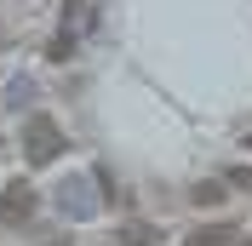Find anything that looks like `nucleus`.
I'll use <instances>...</instances> for the list:
<instances>
[{"label":"nucleus","mask_w":252,"mask_h":246,"mask_svg":"<svg viewBox=\"0 0 252 246\" xmlns=\"http://www.w3.org/2000/svg\"><path fill=\"white\" fill-rule=\"evenodd\" d=\"M23 154H29V166H46V160L63 154V132L52 115H29L23 121Z\"/></svg>","instance_id":"f257e3e1"},{"label":"nucleus","mask_w":252,"mask_h":246,"mask_svg":"<svg viewBox=\"0 0 252 246\" xmlns=\"http://www.w3.org/2000/svg\"><path fill=\"white\" fill-rule=\"evenodd\" d=\"M63 206H69V212H86V206H92V189H80V178H69V189H63Z\"/></svg>","instance_id":"0eeeda50"},{"label":"nucleus","mask_w":252,"mask_h":246,"mask_svg":"<svg viewBox=\"0 0 252 246\" xmlns=\"http://www.w3.org/2000/svg\"><path fill=\"white\" fill-rule=\"evenodd\" d=\"M46 58L52 63H69V58H75V29H58V40L46 46Z\"/></svg>","instance_id":"423d86ee"},{"label":"nucleus","mask_w":252,"mask_h":246,"mask_svg":"<svg viewBox=\"0 0 252 246\" xmlns=\"http://www.w3.org/2000/svg\"><path fill=\"white\" fill-rule=\"evenodd\" d=\"M184 246H235V229L229 223H206V229H189Z\"/></svg>","instance_id":"7ed1b4c3"},{"label":"nucleus","mask_w":252,"mask_h":246,"mask_svg":"<svg viewBox=\"0 0 252 246\" xmlns=\"http://www.w3.org/2000/svg\"><path fill=\"white\" fill-rule=\"evenodd\" d=\"M121 246H160V235H155V223L132 217V223H121Z\"/></svg>","instance_id":"20e7f679"},{"label":"nucleus","mask_w":252,"mask_h":246,"mask_svg":"<svg viewBox=\"0 0 252 246\" xmlns=\"http://www.w3.org/2000/svg\"><path fill=\"white\" fill-rule=\"evenodd\" d=\"M189 200H195V206H223V200H229V184H195Z\"/></svg>","instance_id":"39448f33"},{"label":"nucleus","mask_w":252,"mask_h":246,"mask_svg":"<svg viewBox=\"0 0 252 246\" xmlns=\"http://www.w3.org/2000/svg\"><path fill=\"white\" fill-rule=\"evenodd\" d=\"M29 217H34V184H6L0 189V223L23 229Z\"/></svg>","instance_id":"f03ea898"},{"label":"nucleus","mask_w":252,"mask_h":246,"mask_svg":"<svg viewBox=\"0 0 252 246\" xmlns=\"http://www.w3.org/2000/svg\"><path fill=\"white\" fill-rule=\"evenodd\" d=\"M223 184H229V189H252V166H235L229 178H223Z\"/></svg>","instance_id":"6e6552de"},{"label":"nucleus","mask_w":252,"mask_h":246,"mask_svg":"<svg viewBox=\"0 0 252 246\" xmlns=\"http://www.w3.org/2000/svg\"><path fill=\"white\" fill-rule=\"evenodd\" d=\"M247 149H252V138H247Z\"/></svg>","instance_id":"1a4fd4ad"}]
</instances>
